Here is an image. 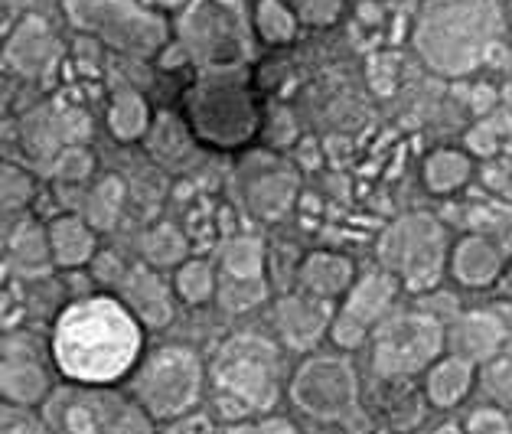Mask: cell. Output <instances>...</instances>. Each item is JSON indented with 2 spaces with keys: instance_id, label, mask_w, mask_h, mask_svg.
Here are the masks:
<instances>
[{
  "instance_id": "cell-1",
  "label": "cell",
  "mask_w": 512,
  "mask_h": 434,
  "mask_svg": "<svg viewBox=\"0 0 512 434\" xmlns=\"http://www.w3.org/2000/svg\"><path fill=\"white\" fill-rule=\"evenodd\" d=\"M144 350V327L118 297L95 294L69 304L53 327V359L79 386H115Z\"/></svg>"
},
{
  "instance_id": "cell-2",
  "label": "cell",
  "mask_w": 512,
  "mask_h": 434,
  "mask_svg": "<svg viewBox=\"0 0 512 434\" xmlns=\"http://www.w3.org/2000/svg\"><path fill=\"white\" fill-rule=\"evenodd\" d=\"M281 353L261 333H235L216 346L206 366V386L226 421H248L268 415L278 402Z\"/></svg>"
},
{
  "instance_id": "cell-3",
  "label": "cell",
  "mask_w": 512,
  "mask_h": 434,
  "mask_svg": "<svg viewBox=\"0 0 512 434\" xmlns=\"http://www.w3.org/2000/svg\"><path fill=\"white\" fill-rule=\"evenodd\" d=\"M40 418L53 434H160L157 421L131 395L111 386H53Z\"/></svg>"
},
{
  "instance_id": "cell-4",
  "label": "cell",
  "mask_w": 512,
  "mask_h": 434,
  "mask_svg": "<svg viewBox=\"0 0 512 434\" xmlns=\"http://www.w3.org/2000/svg\"><path fill=\"white\" fill-rule=\"evenodd\" d=\"M206 392V363L190 346H160L131 369V399L154 421H173L196 412Z\"/></svg>"
},
{
  "instance_id": "cell-5",
  "label": "cell",
  "mask_w": 512,
  "mask_h": 434,
  "mask_svg": "<svg viewBox=\"0 0 512 434\" xmlns=\"http://www.w3.org/2000/svg\"><path fill=\"white\" fill-rule=\"evenodd\" d=\"M186 115H190V131L196 138L219 147V151H232V147L245 144L258 128L252 92L232 76L203 79L196 89H190Z\"/></svg>"
},
{
  "instance_id": "cell-6",
  "label": "cell",
  "mask_w": 512,
  "mask_h": 434,
  "mask_svg": "<svg viewBox=\"0 0 512 434\" xmlns=\"http://www.w3.org/2000/svg\"><path fill=\"white\" fill-rule=\"evenodd\" d=\"M444 356V327L428 314H398L376 330L372 369L382 379L415 376Z\"/></svg>"
},
{
  "instance_id": "cell-7",
  "label": "cell",
  "mask_w": 512,
  "mask_h": 434,
  "mask_svg": "<svg viewBox=\"0 0 512 434\" xmlns=\"http://www.w3.org/2000/svg\"><path fill=\"white\" fill-rule=\"evenodd\" d=\"M287 395L310 418L340 421L356 408V369L343 356H310L291 376Z\"/></svg>"
},
{
  "instance_id": "cell-8",
  "label": "cell",
  "mask_w": 512,
  "mask_h": 434,
  "mask_svg": "<svg viewBox=\"0 0 512 434\" xmlns=\"http://www.w3.org/2000/svg\"><path fill=\"white\" fill-rule=\"evenodd\" d=\"M183 36L190 40V53L212 72L235 69L248 53L235 0H196L183 20Z\"/></svg>"
},
{
  "instance_id": "cell-9",
  "label": "cell",
  "mask_w": 512,
  "mask_h": 434,
  "mask_svg": "<svg viewBox=\"0 0 512 434\" xmlns=\"http://www.w3.org/2000/svg\"><path fill=\"white\" fill-rule=\"evenodd\" d=\"M382 258L402 275L408 291H428L444 268V232L434 219H402L382 239Z\"/></svg>"
},
{
  "instance_id": "cell-10",
  "label": "cell",
  "mask_w": 512,
  "mask_h": 434,
  "mask_svg": "<svg viewBox=\"0 0 512 434\" xmlns=\"http://www.w3.org/2000/svg\"><path fill=\"white\" fill-rule=\"evenodd\" d=\"M392 297H395V281L389 275L362 278L356 288L349 291L343 310L333 317V324H330L336 346H343V350H356V346L366 343L369 330L376 327L385 317V310H389Z\"/></svg>"
},
{
  "instance_id": "cell-11",
  "label": "cell",
  "mask_w": 512,
  "mask_h": 434,
  "mask_svg": "<svg viewBox=\"0 0 512 434\" xmlns=\"http://www.w3.org/2000/svg\"><path fill=\"white\" fill-rule=\"evenodd\" d=\"M506 346V320L496 314H467L457 324L444 330V350L447 356H457L464 363H490Z\"/></svg>"
},
{
  "instance_id": "cell-12",
  "label": "cell",
  "mask_w": 512,
  "mask_h": 434,
  "mask_svg": "<svg viewBox=\"0 0 512 434\" xmlns=\"http://www.w3.org/2000/svg\"><path fill=\"white\" fill-rule=\"evenodd\" d=\"M121 304L141 327L160 330L173 320V294L154 268H134L121 284Z\"/></svg>"
},
{
  "instance_id": "cell-13",
  "label": "cell",
  "mask_w": 512,
  "mask_h": 434,
  "mask_svg": "<svg viewBox=\"0 0 512 434\" xmlns=\"http://www.w3.org/2000/svg\"><path fill=\"white\" fill-rule=\"evenodd\" d=\"M274 327L291 350H314L323 330L330 327L327 301H320V297H284L274 307Z\"/></svg>"
},
{
  "instance_id": "cell-14",
  "label": "cell",
  "mask_w": 512,
  "mask_h": 434,
  "mask_svg": "<svg viewBox=\"0 0 512 434\" xmlns=\"http://www.w3.org/2000/svg\"><path fill=\"white\" fill-rule=\"evenodd\" d=\"M49 392H53V379L49 372L23 356H4L0 359V395L10 405L20 408H40Z\"/></svg>"
},
{
  "instance_id": "cell-15",
  "label": "cell",
  "mask_w": 512,
  "mask_h": 434,
  "mask_svg": "<svg viewBox=\"0 0 512 434\" xmlns=\"http://www.w3.org/2000/svg\"><path fill=\"white\" fill-rule=\"evenodd\" d=\"M49 258L59 268H82L95 255V229L79 216H59L46 229Z\"/></svg>"
},
{
  "instance_id": "cell-16",
  "label": "cell",
  "mask_w": 512,
  "mask_h": 434,
  "mask_svg": "<svg viewBox=\"0 0 512 434\" xmlns=\"http://www.w3.org/2000/svg\"><path fill=\"white\" fill-rule=\"evenodd\" d=\"M477 366L464 363L457 356H441L428 366V379H424V395L434 408H454L470 395Z\"/></svg>"
},
{
  "instance_id": "cell-17",
  "label": "cell",
  "mask_w": 512,
  "mask_h": 434,
  "mask_svg": "<svg viewBox=\"0 0 512 434\" xmlns=\"http://www.w3.org/2000/svg\"><path fill=\"white\" fill-rule=\"evenodd\" d=\"M454 275L460 284H470V288H486L493 284L499 268H503V248H496L486 239H464L454 252Z\"/></svg>"
},
{
  "instance_id": "cell-18",
  "label": "cell",
  "mask_w": 512,
  "mask_h": 434,
  "mask_svg": "<svg viewBox=\"0 0 512 434\" xmlns=\"http://www.w3.org/2000/svg\"><path fill=\"white\" fill-rule=\"evenodd\" d=\"M353 281V265L346 258H336V255H310L307 262L301 265V284L307 288L310 297H336L349 288Z\"/></svg>"
},
{
  "instance_id": "cell-19",
  "label": "cell",
  "mask_w": 512,
  "mask_h": 434,
  "mask_svg": "<svg viewBox=\"0 0 512 434\" xmlns=\"http://www.w3.org/2000/svg\"><path fill=\"white\" fill-rule=\"evenodd\" d=\"M151 124V108L137 92H121L108 111V128L118 141H137Z\"/></svg>"
},
{
  "instance_id": "cell-20",
  "label": "cell",
  "mask_w": 512,
  "mask_h": 434,
  "mask_svg": "<svg viewBox=\"0 0 512 434\" xmlns=\"http://www.w3.org/2000/svg\"><path fill=\"white\" fill-rule=\"evenodd\" d=\"M222 278L226 281H261L265 278V252L255 239H235L222 252Z\"/></svg>"
},
{
  "instance_id": "cell-21",
  "label": "cell",
  "mask_w": 512,
  "mask_h": 434,
  "mask_svg": "<svg viewBox=\"0 0 512 434\" xmlns=\"http://www.w3.org/2000/svg\"><path fill=\"white\" fill-rule=\"evenodd\" d=\"M173 291H177L180 301L186 304H209L216 297V271L203 258H193V262H183L177 278H173Z\"/></svg>"
},
{
  "instance_id": "cell-22",
  "label": "cell",
  "mask_w": 512,
  "mask_h": 434,
  "mask_svg": "<svg viewBox=\"0 0 512 434\" xmlns=\"http://www.w3.org/2000/svg\"><path fill=\"white\" fill-rule=\"evenodd\" d=\"M144 255L147 262L154 268H167V265H177L186 258V239L177 226H154L151 232L144 235Z\"/></svg>"
},
{
  "instance_id": "cell-23",
  "label": "cell",
  "mask_w": 512,
  "mask_h": 434,
  "mask_svg": "<svg viewBox=\"0 0 512 434\" xmlns=\"http://www.w3.org/2000/svg\"><path fill=\"white\" fill-rule=\"evenodd\" d=\"M470 177V164L464 154H454V151H441L428 160V167H424V180H428L431 190L437 193H447L460 186Z\"/></svg>"
},
{
  "instance_id": "cell-24",
  "label": "cell",
  "mask_w": 512,
  "mask_h": 434,
  "mask_svg": "<svg viewBox=\"0 0 512 434\" xmlns=\"http://www.w3.org/2000/svg\"><path fill=\"white\" fill-rule=\"evenodd\" d=\"M121 200H124V186L121 180L115 177H108L95 186V193H92V200H89V226L92 229H108L111 222L118 219V209H121Z\"/></svg>"
},
{
  "instance_id": "cell-25",
  "label": "cell",
  "mask_w": 512,
  "mask_h": 434,
  "mask_svg": "<svg viewBox=\"0 0 512 434\" xmlns=\"http://www.w3.org/2000/svg\"><path fill=\"white\" fill-rule=\"evenodd\" d=\"M0 434H53V431L46 428V421L40 415H33V408L0 402Z\"/></svg>"
},
{
  "instance_id": "cell-26",
  "label": "cell",
  "mask_w": 512,
  "mask_h": 434,
  "mask_svg": "<svg viewBox=\"0 0 512 434\" xmlns=\"http://www.w3.org/2000/svg\"><path fill=\"white\" fill-rule=\"evenodd\" d=\"M30 193H33V180L27 177V173L17 170V167L0 164V209L27 203Z\"/></svg>"
},
{
  "instance_id": "cell-27",
  "label": "cell",
  "mask_w": 512,
  "mask_h": 434,
  "mask_svg": "<svg viewBox=\"0 0 512 434\" xmlns=\"http://www.w3.org/2000/svg\"><path fill=\"white\" fill-rule=\"evenodd\" d=\"M222 434H301L297 425H291L287 418L278 415H265V418H248V421H235Z\"/></svg>"
},
{
  "instance_id": "cell-28",
  "label": "cell",
  "mask_w": 512,
  "mask_h": 434,
  "mask_svg": "<svg viewBox=\"0 0 512 434\" xmlns=\"http://www.w3.org/2000/svg\"><path fill=\"white\" fill-rule=\"evenodd\" d=\"M464 434H512V421L499 408H477L467 418Z\"/></svg>"
},
{
  "instance_id": "cell-29",
  "label": "cell",
  "mask_w": 512,
  "mask_h": 434,
  "mask_svg": "<svg viewBox=\"0 0 512 434\" xmlns=\"http://www.w3.org/2000/svg\"><path fill=\"white\" fill-rule=\"evenodd\" d=\"M258 23H261V33H265L271 43L287 40V36H291V30H294V20L287 17L278 4H271V0H268V4H261V17H258Z\"/></svg>"
},
{
  "instance_id": "cell-30",
  "label": "cell",
  "mask_w": 512,
  "mask_h": 434,
  "mask_svg": "<svg viewBox=\"0 0 512 434\" xmlns=\"http://www.w3.org/2000/svg\"><path fill=\"white\" fill-rule=\"evenodd\" d=\"M486 379H490V389L503 399L506 405H512V356L499 353L496 359H490V369H486Z\"/></svg>"
},
{
  "instance_id": "cell-31",
  "label": "cell",
  "mask_w": 512,
  "mask_h": 434,
  "mask_svg": "<svg viewBox=\"0 0 512 434\" xmlns=\"http://www.w3.org/2000/svg\"><path fill=\"white\" fill-rule=\"evenodd\" d=\"M160 434H219V431H216V421H212V415H206V412H186L180 418L167 421Z\"/></svg>"
},
{
  "instance_id": "cell-32",
  "label": "cell",
  "mask_w": 512,
  "mask_h": 434,
  "mask_svg": "<svg viewBox=\"0 0 512 434\" xmlns=\"http://www.w3.org/2000/svg\"><path fill=\"white\" fill-rule=\"evenodd\" d=\"M17 258L20 262H46L49 258V242H46V232H36V229H30V232H23V235H17Z\"/></svg>"
},
{
  "instance_id": "cell-33",
  "label": "cell",
  "mask_w": 512,
  "mask_h": 434,
  "mask_svg": "<svg viewBox=\"0 0 512 434\" xmlns=\"http://www.w3.org/2000/svg\"><path fill=\"white\" fill-rule=\"evenodd\" d=\"M56 173L66 180H82L85 173H92V157L82 151V147H69L62 151V157L56 160Z\"/></svg>"
},
{
  "instance_id": "cell-34",
  "label": "cell",
  "mask_w": 512,
  "mask_h": 434,
  "mask_svg": "<svg viewBox=\"0 0 512 434\" xmlns=\"http://www.w3.org/2000/svg\"><path fill=\"white\" fill-rule=\"evenodd\" d=\"M428 434H464V428L454 425V421H447V425H437V428H431Z\"/></svg>"
},
{
  "instance_id": "cell-35",
  "label": "cell",
  "mask_w": 512,
  "mask_h": 434,
  "mask_svg": "<svg viewBox=\"0 0 512 434\" xmlns=\"http://www.w3.org/2000/svg\"><path fill=\"white\" fill-rule=\"evenodd\" d=\"M154 4H164V7H177V4H183V0H154Z\"/></svg>"
},
{
  "instance_id": "cell-36",
  "label": "cell",
  "mask_w": 512,
  "mask_h": 434,
  "mask_svg": "<svg viewBox=\"0 0 512 434\" xmlns=\"http://www.w3.org/2000/svg\"><path fill=\"white\" fill-rule=\"evenodd\" d=\"M506 343H509V356H512V327L506 324Z\"/></svg>"
}]
</instances>
